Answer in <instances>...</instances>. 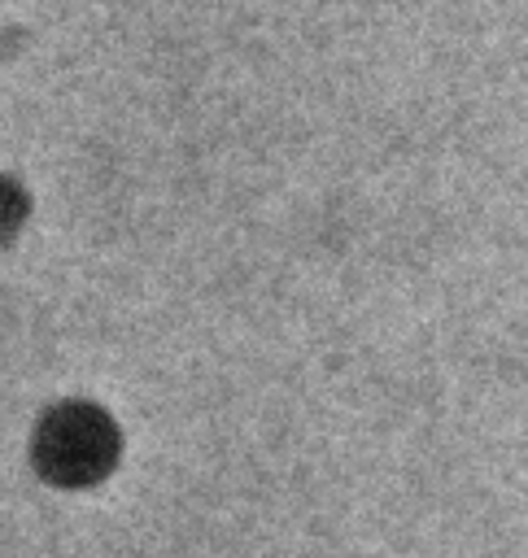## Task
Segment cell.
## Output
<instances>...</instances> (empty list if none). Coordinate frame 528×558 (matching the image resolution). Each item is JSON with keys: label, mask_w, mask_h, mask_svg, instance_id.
<instances>
[{"label": "cell", "mask_w": 528, "mask_h": 558, "mask_svg": "<svg viewBox=\"0 0 528 558\" xmlns=\"http://www.w3.org/2000/svg\"><path fill=\"white\" fill-rule=\"evenodd\" d=\"M118 462V427L92 401H61L35 432V466L61 488H87Z\"/></svg>", "instance_id": "obj_1"}, {"label": "cell", "mask_w": 528, "mask_h": 558, "mask_svg": "<svg viewBox=\"0 0 528 558\" xmlns=\"http://www.w3.org/2000/svg\"><path fill=\"white\" fill-rule=\"evenodd\" d=\"M22 201H17V192L9 187V183H0V235L4 231H13V222L22 218V209H17Z\"/></svg>", "instance_id": "obj_2"}]
</instances>
